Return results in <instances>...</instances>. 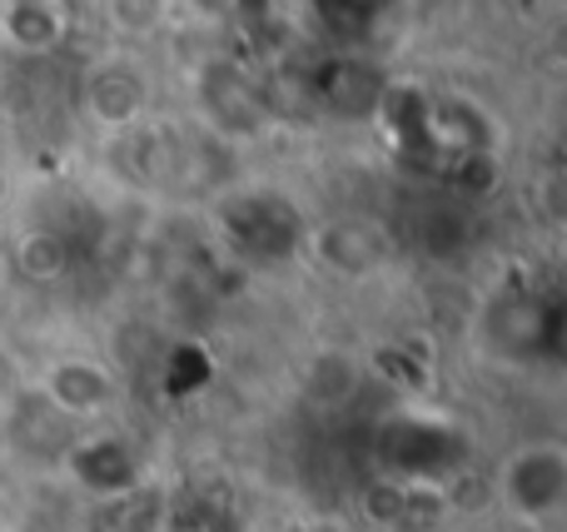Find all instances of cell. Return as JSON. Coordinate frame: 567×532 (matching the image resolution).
Returning a JSON list of instances; mask_svg holds the SVG:
<instances>
[{
  "instance_id": "6da1fadb",
  "label": "cell",
  "mask_w": 567,
  "mask_h": 532,
  "mask_svg": "<svg viewBox=\"0 0 567 532\" xmlns=\"http://www.w3.org/2000/svg\"><path fill=\"white\" fill-rule=\"evenodd\" d=\"M498 503L513 523L553 528L567 513V448L558 438H528L498 463Z\"/></svg>"
},
{
  "instance_id": "5b68a950",
  "label": "cell",
  "mask_w": 567,
  "mask_h": 532,
  "mask_svg": "<svg viewBox=\"0 0 567 532\" xmlns=\"http://www.w3.org/2000/svg\"><path fill=\"white\" fill-rule=\"evenodd\" d=\"M70 35L65 0H0V40L16 55H50Z\"/></svg>"
},
{
  "instance_id": "52a82bcc",
  "label": "cell",
  "mask_w": 567,
  "mask_h": 532,
  "mask_svg": "<svg viewBox=\"0 0 567 532\" xmlns=\"http://www.w3.org/2000/svg\"><path fill=\"white\" fill-rule=\"evenodd\" d=\"M65 264H70V249H65V239L60 234H50V229H30V234H20V244H16V269L25 279H60L65 274Z\"/></svg>"
},
{
  "instance_id": "277c9868",
  "label": "cell",
  "mask_w": 567,
  "mask_h": 532,
  "mask_svg": "<svg viewBox=\"0 0 567 532\" xmlns=\"http://www.w3.org/2000/svg\"><path fill=\"white\" fill-rule=\"evenodd\" d=\"M309 254L319 259V269L339 279H363L379 274L383 259H389V239H383L379 225H363V219H333V225H319L309 239Z\"/></svg>"
},
{
  "instance_id": "ba28073f",
  "label": "cell",
  "mask_w": 567,
  "mask_h": 532,
  "mask_svg": "<svg viewBox=\"0 0 567 532\" xmlns=\"http://www.w3.org/2000/svg\"><path fill=\"white\" fill-rule=\"evenodd\" d=\"M105 10L125 35H155L169 15V0H105Z\"/></svg>"
},
{
  "instance_id": "3957f363",
  "label": "cell",
  "mask_w": 567,
  "mask_h": 532,
  "mask_svg": "<svg viewBox=\"0 0 567 532\" xmlns=\"http://www.w3.org/2000/svg\"><path fill=\"white\" fill-rule=\"evenodd\" d=\"M40 398L55 408L60 418H75V424H95L100 414H110L120 398V384L110 374V364L90 354H65L55 364H45L40 374Z\"/></svg>"
},
{
  "instance_id": "8992f818",
  "label": "cell",
  "mask_w": 567,
  "mask_h": 532,
  "mask_svg": "<svg viewBox=\"0 0 567 532\" xmlns=\"http://www.w3.org/2000/svg\"><path fill=\"white\" fill-rule=\"evenodd\" d=\"M359 384H363V364L349 354V348H319V354H313L309 364L299 368V394H303V404L323 408V414H333V408L353 404Z\"/></svg>"
},
{
  "instance_id": "7a4b0ae2",
  "label": "cell",
  "mask_w": 567,
  "mask_h": 532,
  "mask_svg": "<svg viewBox=\"0 0 567 532\" xmlns=\"http://www.w3.org/2000/svg\"><path fill=\"white\" fill-rule=\"evenodd\" d=\"M155 100V80L130 50H110L80 75V115L100 129V135H125L150 115Z\"/></svg>"
},
{
  "instance_id": "9c48e42d",
  "label": "cell",
  "mask_w": 567,
  "mask_h": 532,
  "mask_svg": "<svg viewBox=\"0 0 567 532\" xmlns=\"http://www.w3.org/2000/svg\"><path fill=\"white\" fill-rule=\"evenodd\" d=\"M299 532H349L343 523H309V528H299Z\"/></svg>"
}]
</instances>
